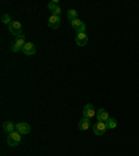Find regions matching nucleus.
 Returning a JSON list of instances; mask_svg holds the SVG:
<instances>
[{
  "instance_id": "1",
  "label": "nucleus",
  "mask_w": 139,
  "mask_h": 156,
  "mask_svg": "<svg viewBox=\"0 0 139 156\" xmlns=\"http://www.w3.org/2000/svg\"><path fill=\"white\" fill-rule=\"evenodd\" d=\"M21 138H23V135L18 131H13V133H10L9 136H7V144L10 146H17L21 142Z\"/></svg>"
},
{
  "instance_id": "2",
  "label": "nucleus",
  "mask_w": 139,
  "mask_h": 156,
  "mask_svg": "<svg viewBox=\"0 0 139 156\" xmlns=\"http://www.w3.org/2000/svg\"><path fill=\"white\" fill-rule=\"evenodd\" d=\"M9 31L10 34H13L14 36H21L23 35V25H21V23L19 21H13V23L9 25Z\"/></svg>"
},
{
  "instance_id": "3",
  "label": "nucleus",
  "mask_w": 139,
  "mask_h": 156,
  "mask_svg": "<svg viewBox=\"0 0 139 156\" xmlns=\"http://www.w3.org/2000/svg\"><path fill=\"white\" fill-rule=\"evenodd\" d=\"M107 130H109V128H107V124L104 123V121H97V123L93 124V134L97 136L106 134Z\"/></svg>"
},
{
  "instance_id": "4",
  "label": "nucleus",
  "mask_w": 139,
  "mask_h": 156,
  "mask_svg": "<svg viewBox=\"0 0 139 156\" xmlns=\"http://www.w3.org/2000/svg\"><path fill=\"white\" fill-rule=\"evenodd\" d=\"M25 36L24 35H21V36H18V38L16 39V42L11 45V50L13 52H19V50H23V48H24V45H25Z\"/></svg>"
},
{
  "instance_id": "5",
  "label": "nucleus",
  "mask_w": 139,
  "mask_h": 156,
  "mask_svg": "<svg viewBox=\"0 0 139 156\" xmlns=\"http://www.w3.org/2000/svg\"><path fill=\"white\" fill-rule=\"evenodd\" d=\"M84 117H86V119H93L95 116H96V110H95V107H93V105H91V103H88V105H85L84 106Z\"/></svg>"
},
{
  "instance_id": "6",
  "label": "nucleus",
  "mask_w": 139,
  "mask_h": 156,
  "mask_svg": "<svg viewBox=\"0 0 139 156\" xmlns=\"http://www.w3.org/2000/svg\"><path fill=\"white\" fill-rule=\"evenodd\" d=\"M71 27L75 29V31H78V32H86V25H85V23L79 18L71 21Z\"/></svg>"
},
{
  "instance_id": "7",
  "label": "nucleus",
  "mask_w": 139,
  "mask_h": 156,
  "mask_svg": "<svg viewBox=\"0 0 139 156\" xmlns=\"http://www.w3.org/2000/svg\"><path fill=\"white\" fill-rule=\"evenodd\" d=\"M16 131H18L21 135H25L31 133V126L28 123H18L16 124Z\"/></svg>"
},
{
  "instance_id": "8",
  "label": "nucleus",
  "mask_w": 139,
  "mask_h": 156,
  "mask_svg": "<svg viewBox=\"0 0 139 156\" xmlns=\"http://www.w3.org/2000/svg\"><path fill=\"white\" fill-rule=\"evenodd\" d=\"M23 53L25 56H33L36 53V48L32 42H26L23 48Z\"/></svg>"
},
{
  "instance_id": "9",
  "label": "nucleus",
  "mask_w": 139,
  "mask_h": 156,
  "mask_svg": "<svg viewBox=\"0 0 139 156\" xmlns=\"http://www.w3.org/2000/svg\"><path fill=\"white\" fill-rule=\"evenodd\" d=\"M60 23H61V18H60V16H54V14H52V16L49 17V27L53 29L58 28L60 27Z\"/></svg>"
},
{
  "instance_id": "10",
  "label": "nucleus",
  "mask_w": 139,
  "mask_h": 156,
  "mask_svg": "<svg viewBox=\"0 0 139 156\" xmlns=\"http://www.w3.org/2000/svg\"><path fill=\"white\" fill-rule=\"evenodd\" d=\"M75 42L78 46H85L88 43V35L86 32H78L75 36Z\"/></svg>"
},
{
  "instance_id": "11",
  "label": "nucleus",
  "mask_w": 139,
  "mask_h": 156,
  "mask_svg": "<svg viewBox=\"0 0 139 156\" xmlns=\"http://www.w3.org/2000/svg\"><path fill=\"white\" fill-rule=\"evenodd\" d=\"M96 116H97V121H104V123L110 119V117H109V112H107L106 109H99Z\"/></svg>"
},
{
  "instance_id": "12",
  "label": "nucleus",
  "mask_w": 139,
  "mask_h": 156,
  "mask_svg": "<svg viewBox=\"0 0 139 156\" xmlns=\"http://www.w3.org/2000/svg\"><path fill=\"white\" fill-rule=\"evenodd\" d=\"M89 127H91V120L86 119V117H84V119L78 123V128H79L81 131H88L89 130Z\"/></svg>"
},
{
  "instance_id": "13",
  "label": "nucleus",
  "mask_w": 139,
  "mask_h": 156,
  "mask_svg": "<svg viewBox=\"0 0 139 156\" xmlns=\"http://www.w3.org/2000/svg\"><path fill=\"white\" fill-rule=\"evenodd\" d=\"M3 130L6 131L7 134L13 133V131H16V124L11 123V121H6V123H3Z\"/></svg>"
},
{
  "instance_id": "14",
  "label": "nucleus",
  "mask_w": 139,
  "mask_h": 156,
  "mask_svg": "<svg viewBox=\"0 0 139 156\" xmlns=\"http://www.w3.org/2000/svg\"><path fill=\"white\" fill-rule=\"evenodd\" d=\"M67 17H68V20H70V21H74V20H78V11H75L74 9L68 10V11H67Z\"/></svg>"
},
{
  "instance_id": "15",
  "label": "nucleus",
  "mask_w": 139,
  "mask_h": 156,
  "mask_svg": "<svg viewBox=\"0 0 139 156\" xmlns=\"http://www.w3.org/2000/svg\"><path fill=\"white\" fill-rule=\"evenodd\" d=\"M106 124H107V128H109V130H114L117 127V120L113 119V117H110V119L106 121Z\"/></svg>"
},
{
  "instance_id": "16",
  "label": "nucleus",
  "mask_w": 139,
  "mask_h": 156,
  "mask_svg": "<svg viewBox=\"0 0 139 156\" xmlns=\"http://www.w3.org/2000/svg\"><path fill=\"white\" fill-rule=\"evenodd\" d=\"M2 23H3V24H7V25H10V24L13 23V21H11V18H10L9 14H3V16H2Z\"/></svg>"
},
{
  "instance_id": "17",
  "label": "nucleus",
  "mask_w": 139,
  "mask_h": 156,
  "mask_svg": "<svg viewBox=\"0 0 139 156\" xmlns=\"http://www.w3.org/2000/svg\"><path fill=\"white\" fill-rule=\"evenodd\" d=\"M47 7H49V10H52V11H53V10L57 7V2H50V3L47 4Z\"/></svg>"
},
{
  "instance_id": "18",
  "label": "nucleus",
  "mask_w": 139,
  "mask_h": 156,
  "mask_svg": "<svg viewBox=\"0 0 139 156\" xmlns=\"http://www.w3.org/2000/svg\"><path fill=\"white\" fill-rule=\"evenodd\" d=\"M53 14H54V16H60V14H61V9L57 6L54 10H53Z\"/></svg>"
}]
</instances>
